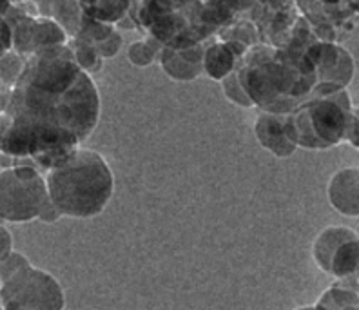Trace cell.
Masks as SVG:
<instances>
[{
  "label": "cell",
  "instance_id": "cb8c5ba5",
  "mask_svg": "<svg viewBox=\"0 0 359 310\" xmlns=\"http://www.w3.org/2000/svg\"><path fill=\"white\" fill-rule=\"evenodd\" d=\"M0 310H2V303H0Z\"/></svg>",
  "mask_w": 359,
  "mask_h": 310
},
{
  "label": "cell",
  "instance_id": "5bb4252c",
  "mask_svg": "<svg viewBox=\"0 0 359 310\" xmlns=\"http://www.w3.org/2000/svg\"><path fill=\"white\" fill-rule=\"evenodd\" d=\"M160 64H162L163 71L178 82H189L203 73L202 64H191L172 48H165L160 53Z\"/></svg>",
  "mask_w": 359,
  "mask_h": 310
},
{
  "label": "cell",
  "instance_id": "d6986e66",
  "mask_svg": "<svg viewBox=\"0 0 359 310\" xmlns=\"http://www.w3.org/2000/svg\"><path fill=\"white\" fill-rule=\"evenodd\" d=\"M93 48H95V51H97V55L100 58H111L122 48V36L113 31L107 39H104L102 42H97V44H93Z\"/></svg>",
  "mask_w": 359,
  "mask_h": 310
},
{
  "label": "cell",
  "instance_id": "ac0fdd59",
  "mask_svg": "<svg viewBox=\"0 0 359 310\" xmlns=\"http://www.w3.org/2000/svg\"><path fill=\"white\" fill-rule=\"evenodd\" d=\"M128 58L136 67H147L156 60V51L151 48L149 42H135L129 46Z\"/></svg>",
  "mask_w": 359,
  "mask_h": 310
},
{
  "label": "cell",
  "instance_id": "e0dca14e",
  "mask_svg": "<svg viewBox=\"0 0 359 310\" xmlns=\"http://www.w3.org/2000/svg\"><path fill=\"white\" fill-rule=\"evenodd\" d=\"M222 89H224V95L227 96L232 104L240 105V107H255L249 96H247V93L243 91V88H241L240 80H238L236 69L222 80Z\"/></svg>",
  "mask_w": 359,
  "mask_h": 310
},
{
  "label": "cell",
  "instance_id": "5b68a950",
  "mask_svg": "<svg viewBox=\"0 0 359 310\" xmlns=\"http://www.w3.org/2000/svg\"><path fill=\"white\" fill-rule=\"evenodd\" d=\"M0 303L2 310H64L66 294L55 276L13 250L0 262Z\"/></svg>",
  "mask_w": 359,
  "mask_h": 310
},
{
  "label": "cell",
  "instance_id": "277c9868",
  "mask_svg": "<svg viewBox=\"0 0 359 310\" xmlns=\"http://www.w3.org/2000/svg\"><path fill=\"white\" fill-rule=\"evenodd\" d=\"M283 127L296 147L325 151L343 142L358 147V111L346 88L323 96L311 95L285 114Z\"/></svg>",
  "mask_w": 359,
  "mask_h": 310
},
{
  "label": "cell",
  "instance_id": "7c38bea8",
  "mask_svg": "<svg viewBox=\"0 0 359 310\" xmlns=\"http://www.w3.org/2000/svg\"><path fill=\"white\" fill-rule=\"evenodd\" d=\"M316 310H359L358 274L336 280L320 296L314 305Z\"/></svg>",
  "mask_w": 359,
  "mask_h": 310
},
{
  "label": "cell",
  "instance_id": "44dd1931",
  "mask_svg": "<svg viewBox=\"0 0 359 310\" xmlns=\"http://www.w3.org/2000/svg\"><path fill=\"white\" fill-rule=\"evenodd\" d=\"M9 49H11V27L0 17V55H4Z\"/></svg>",
  "mask_w": 359,
  "mask_h": 310
},
{
  "label": "cell",
  "instance_id": "8992f818",
  "mask_svg": "<svg viewBox=\"0 0 359 310\" xmlns=\"http://www.w3.org/2000/svg\"><path fill=\"white\" fill-rule=\"evenodd\" d=\"M49 201L44 175L31 166H13L0 170V218L26 223L39 220Z\"/></svg>",
  "mask_w": 359,
  "mask_h": 310
},
{
  "label": "cell",
  "instance_id": "6da1fadb",
  "mask_svg": "<svg viewBox=\"0 0 359 310\" xmlns=\"http://www.w3.org/2000/svg\"><path fill=\"white\" fill-rule=\"evenodd\" d=\"M98 119L100 96L69 46L40 49L26 58L0 113V153L26 158L44 175L88 140Z\"/></svg>",
  "mask_w": 359,
  "mask_h": 310
},
{
  "label": "cell",
  "instance_id": "2e32d148",
  "mask_svg": "<svg viewBox=\"0 0 359 310\" xmlns=\"http://www.w3.org/2000/svg\"><path fill=\"white\" fill-rule=\"evenodd\" d=\"M76 42H80V44L73 46V48L69 46V48L73 51V60H75L80 69L88 73V71L97 69L98 66H102V58L97 55L93 44L86 42V40H76Z\"/></svg>",
  "mask_w": 359,
  "mask_h": 310
},
{
  "label": "cell",
  "instance_id": "30bf717a",
  "mask_svg": "<svg viewBox=\"0 0 359 310\" xmlns=\"http://www.w3.org/2000/svg\"><path fill=\"white\" fill-rule=\"evenodd\" d=\"M327 198L336 213L355 218L359 215V169L343 167L330 176L327 184Z\"/></svg>",
  "mask_w": 359,
  "mask_h": 310
},
{
  "label": "cell",
  "instance_id": "ffe728a7",
  "mask_svg": "<svg viewBox=\"0 0 359 310\" xmlns=\"http://www.w3.org/2000/svg\"><path fill=\"white\" fill-rule=\"evenodd\" d=\"M13 252V238L6 227L0 225V262Z\"/></svg>",
  "mask_w": 359,
  "mask_h": 310
},
{
  "label": "cell",
  "instance_id": "9a60e30c",
  "mask_svg": "<svg viewBox=\"0 0 359 310\" xmlns=\"http://www.w3.org/2000/svg\"><path fill=\"white\" fill-rule=\"evenodd\" d=\"M26 66V57L18 55L17 51L9 49L4 55H0V83L6 88H13Z\"/></svg>",
  "mask_w": 359,
  "mask_h": 310
},
{
  "label": "cell",
  "instance_id": "3957f363",
  "mask_svg": "<svg viewBox=\"0 0 359 310\" xmlns=\"http://www.w3.org/2000/svg\"><path fill=\"white\" fill-rule=\"evenodd\" d=\"M48 198L66 218H95L114 194V175L109 163L93 149L79 147L44 173Z\"/></svg>",
  "mask_w": 359,
  "mask_h": 310
},
{
  "label": "cell",
  "instance_id": "9c48e42d",
  "mask_svg": "<svg viewBox=\"0 0 359 310\" xmlns=\"http://www.w3.org/2000/svg\"><path fill=\"white\" fill-rule=\"evenodd\" d=\"M312 66L316 67V82L336 83L346 88L354 74V62L351 55L334 42H318L305 51Z\"/></svg>",
  "mask_w": 359,
  "mask_h": 310
},
{
  "label": "cell",
  "instance_id": "4fadbf2b",
  "mask_svg": "<svg viewBox=\"0 0 359 310\" xmlns=\"http://www.w3.org/2000/svg\"><path fill=\"white\" fill-rule=\"evenodd\" d=\"M236 53L231 48L229 42H219V44L210 46L207 51H203L202 69L209 74L212 80H222L231 74L236 67Z\"/></svg>",
  "mask_w": 359,
  "mask_h": 310
},
{
  "label": "cell",
  "instance_id": "603a6c76",
  "mask_svg": "<svg viewBox=\"0 0 359 310\" xmlns=\"http://www.w3.org/2000/svg\"><path fill=\"white\" fill-rule=\"evenodd\" d=\"M294 310H316L314 305H305V306H298V309Z\"/></svg>",
  "mask_w": 359,
  "mask_h": 310
},
{
  "label": "cell",
  "instance_id": "52a82bcc",
  "mask_svg": "<svg viewBox=\"0 0 359 310\" xmlns=\"http://www.w3.org/2000/svg\"><path fill=\"white\" fill-rule=\"evenodd\" d=\"M312 260L320 271L334 280L355 276L359 267L358 232L343 225L321 229L312 241Z\"/></svg>",
  "mask_w": 359,
  "mask_h": 310
},
{
  "label": "cell",
  "instance_id": "ba28073f",
  "mask_svg": "<svg viewBox=\"0 0 359 310\" xmlns=\"http://www.w3.org/2000/svg\"><path fill=\"white\" fill-rule=\"evenodd\" d=\"M11 27V49L22 57H31L36 51L53 46L66 44L67 33L53 18L22 17Z\"/></svg>",
  "mask_w": 359,
  "mask_h": 310
},
{
  "label": "cell",
  "instance_id": "8fae6325",
  "mask_svg": "<svg viewBox=\"0 0 359 310\" xmlns=\"http://www.w3.org/2000/svg\"><path fill=\"white\" fill-rule=\"evenodd\" d=\"M283 123L285 114L267 113V111H262L255 122L256 140L276 158L292 156L294 151L298 149L285 135Z\"/></svg>",
  "mask_w": 359,
  "mask_h": 310
},
{
  "label": "cell",
  "instance_id": "7a4b0ae2",
  "mask_svg": "<svg viewBox=\"0 0 359 310\" xmlns=\"http://www.w3.org/2000/svg\"><path fill=\"white\" fill-rule=\"evenodd\" d=\"M241 88L255 107L289 114L311 96L316 67L305 53L255 46L236 69Z\"/></svg>",
  "mask_w": 359,
  "mask_h": 310
},
{
  "label": "cell",
  "instance_id": "7402d4cb",
  "mask_svg": "<svg viewBox=\"0 0 359 310\" xmlns=\"http://www.w3.org/2000/svg\"><path fill=\"white\" fill-rule=\"evenodd\" d=\"M58 218H60V215H58L57 209L53 207L51 201H48V203H46L44 209H42V213H40L39 220H40V222H42V223H55Z\"/></svg>",
  "mask_w": 359,
  "mask_h": 310
}]
</instances>
